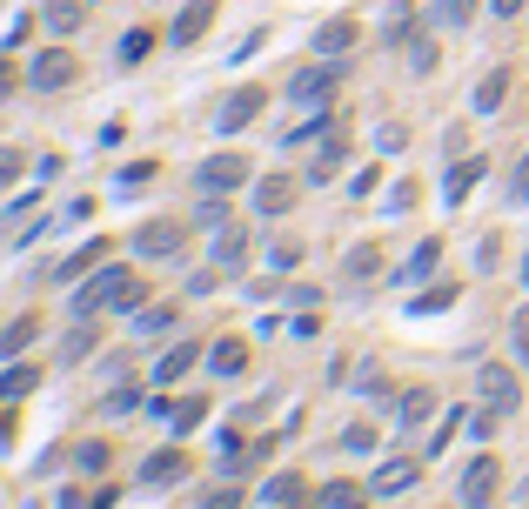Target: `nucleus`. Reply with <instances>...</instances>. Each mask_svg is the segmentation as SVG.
Segmentation results:
<instances>
[{"instance_id": "obj_30", "label": "nucleus", "mask_w": 529, "mask_h": 509, "mask_svg": "<svg viewBox=\"0 0 529 509\" xmlns=\"http://www.w3.org/2000/svg\"><path fill=\"white\" fill-rule=\"evenodd\" d=\"M436 262H442V242H422L416 255H409V268H402V282H416V275H429Z\"/></svg>"}, {"instance_id": "obj_14", "label": "nucleus", "mask_w": 529, "mask_h": 509, "mask_svg": "<svg viewBox=\"0 0 529 509\" xmlns=\"http://www.w3.org/2000/svg\"><path fill=\"white\" fill-rule=\"evenodd\" d=\"M302 496H309V483H302L295 469H282V476H268V483H262V503L268 509H295Z\"/></svg>"}, {"instance_id": "obj_35", "label": "nucleus", "mask_w": 529, "mask_h": 509, "mask_svg": "<svg viewBox=\"0 0 529 509\" xmlns=\"http://www.w3.org/2000/svg\"><path fill=\"white\" fill-rule=\"evenodd\" d=\"M409 67H416V74H429V67H436V41H429V34H422V41H409Z\"/></svg>"}, {"instance_id": "obj_41", "label": "nucleus", "mask_w": 529, "mask_h": 509, "mask_svg": "<svg viewBox=\"0 0 529 509\" xmlns=\"http://www.w3.org/2000/svg\"><path fill=\"white\" fill-rule=\"evenodd\" d=\"M409 27H416V14H409V7H396V14H389V41H409Z\"/></svg>"}, {"instance_id": "obj_20", "label": "nucleus", "mask_w": 529, "mask_h": 509, "mask_svg": "<svg viewBox=\"0 0 529 509\" xmlns=\"http://www.w3.org/2000/svg\"><path fill=\"white\" fill-rule=\"evenodd\" d=\"M195 362H201V349H195V342H181V349H168V355L155 362V382H175V376H188Z\"/></svg>"}, {"instance_id": "obj_9", "label": "nucleus", "mask_w": 529, "mask_h": 509, "mask_svg": "<svg viewBox=\"0 0 529 509\" xmlns=\"http://www.w3.org/2000/svg\"><path fill=\"white\" fill-rule=\"evenodd\" d=\"M134 255H168V262H175L181 255V228L175 222H141L134 228Z\"/></svg>"}, {"instance_id": "obj_29", "label": "nucleus", "mask_w": 529, "mask_h": 509, "mask_svg": "<svg viewBox=\"0 0 529 509\" xmlns=\"http://www.w3.org/2000/svg\"><path fill=\"white\" fill-rule=\"evenodd\" d=\"M503 94H509V74H503V67H496V74H489V81H483V88H476V108H503Z\"/></svg>"}, {"instance_id": "obj_10", "label": "nucleus", "mask_w": 529, "mask_h": 509, "mask_svg": "<svg viewBox=\"0 0 529 509\" xmlns=\"http://www.w3.org/2000/svg\"><path fill=\"white\" fill-rule=\"evenodd\" d=\"M422 483V463H416V456H396V463H382V469H375V496H402V489H416Z\"/></svg>"}, {"instance_id": "obj_32", "label": "nucleus", "mask_w": 529, "mask_h": 509, "mask_svg": "<svg viewBox=\"0 0 529 509\" xmlns=\"http://www.w3.org/2000/svg\"><path fill=\"white\" fill-rule=\"evenodd\" d=\"M509 335H516V362L529 369V302H523L516 315H509Z\"/></svg>"}, {"instance_id": "obj_6", "label": "nucleus", "mask_w": 529, "mask_h": 509, "mask_svg": "<svg viewBox=\"0 0 529 509\" xmlns=\"http://www.w3.org/2000/svg\"><path fill=\"white\" fill-rule=\"evenodd\" d=\"M496 483H503V463H496V456H476L469 476H463V509H483L489 496H496Z\"/></svg>"}, {"instance_id": "obj_3", "label": "nucleus", "mask_w": 529, "mask_h": 509, "mask_svg": "<svg viewBox=\"0 0 529 509\" xmlns=\"http://www.w3.org/2000/svg\"><path fill=\"white\" fill-rule=\"evenodd\" d=\"M248 175H255V168H248V155H235V148H228V155H208L195 168V188H201V195H235Z\"/></svg>"}, {"instance_id": "obj_34", "label": "nucleus", "mask_w": 529, "mask_h": 509, "mask_svg": "<svg viewBox=\"0 0 529 509\" xmlns=\"http://www.w3.org/2000/svg\"><path fill=\"white\" fill-rule=\"evenodd\" d=\"M148 181H155V161H134V168H121V188H128V195H141Z\"/></svg>"}, {"instance_id": "obj_24", "label": "nucleus", "mask_w": 529, "mask_h": 509, "mask_svg": "<svg viewBox=\"0 0 529 509\" xmlns=\"http://www.w3.org/2000/svg\"><path fill=\"white\" fill-rule=\"evenodd\" d=\"M429 409H436V389H422V382H416V389H402V402H396V416L409 422V429H416Z\"/></svg>"}, {"instance_id": "obj_33", "label": "nucleus", "mask_w": 529, "mask_h": 509, "mask_svg": "<svg viewBox=\"0 0 529 509\" xmlns=\"http://www.w3.org/2000/svg\"><path fill=\"white\" fill-rule=\"evenodd\" d=\"M436 14H442L449 27H469V21H476V0H442Z\"/></svg>"}, {"instance_id": "obj_17", "label": "nucleus", "mask_w": 529, "mask_h": 509, "mask_svg": "<svg viewBox=\"0 0 529 509\" xmlns=\"http://www.w3.org/2000/svg\"><path fill=\"white\" fill-rule=\"evenodd\" d=\"M369 496H375V489L349 483V476H335V483L322 489V509H369Z\"/></svg>"}, {"instance_id": "obj_39", "label": "nucleus", "mask_w": 529, "mask_h": 509, "mask_svg": "<svg viewBox=\"0 0 529 509\" xmlns=\"http://www.w3.org/2000/svg\"><path fill=\"white\" fill-rule=\"evenodd\" d=\"M342 449H375V429H369V422H355V429H342Z\"/></svg>"}, {"instance_id": "obj_18", "label": "nucleus", "mask_w": 529, "mask_h": 509, "mask_svg": "<svg viewBox=\"0 0 529 509\" xmlns=\"http://www.w3.org/2000/svg\"><path fill=\"white\" fill-rule=\"evenodd\" d=\"M34 335H41V315H14V322L0 329V362H7V355H21Z\"/></svg>"}, {"instance_id": "obj_44", "label": "nucleus", "mask_w": 529, "mask_h": 509, "mask_svg": "<svg viewBox=\"0 0 529 509\" xmlns=\"http://www.w3.org/2000/svg\"><path fill=\"white\" fill-rule=\"evenodd\" d=\"M14 88H21V67H14V61H7V54H0V101H7V94H14Z\"/></svg>"}, {"instance_id": "obj_36", "label": "nucleus", "mask_w": 529, "mask_h": 509, "mask_svg": "<svg viewBox=\"0 0 529 509\" xmlns=\"http://www.w3.org/2000/svg\"><path fill=\"white\" fill-rule=\"evenodd\" d=\"M148 47H155V34H148V27H134L128 41H121V61H141V54H148Z\"/></svg>"}, {"instance_id": "obj_40", "label": "nucleus", "mask_w": 529, "mask_h": 509, "mask_svg": "<svg viewBox=\"0 0 529 509\" xmlns=\"http://www.w3.org/2000/svg\"><path fill=\"white\" fill-rule=\"evenodd\" d=\"M456 302V288H436V295H416V315H429V309H449Z\"/></svg>"}, {"instance_id": "obj_45", "label": "nucleus", "mask_w": 529, "mask_h": 509, "mask_svg": "<svg viewBox=\"0 0 529 509\" xmlns=\"http://www.w3.org/2000/svg\"><path fill=\"white\" fill-rule=\"evenodd\" d=\"M134 402H141V389H114V396H108V409H114V416H128Z\"/></svg>"}, {"instance_id": "obj_37", "label": "nucleus", "mask_w": 529, "mask_h": 509, "mask_svg": "<svg viewBox=\"0 0 529 509\" xmlns=\"http://www.w3.org/2000/svg\"><path fill=\"white\" fill-rule=\"evenodd\" d=\"M88 349H94V329H74V335H67V349H61V362H81Z\"/></svg>"}, {"instance_id": "obj_22", "label": "nucleus", "mask_w": 529, "mask_h": 509, "mask_svg": "<svg viewBox=\"0 0 529 509\" xmlns=\"http://www.w3.org/2000/svg\"><path fill=\"white\" fill-rule=\"evenodd\" d=\"M34 389H41V369H7V376H0V402H21V396H34Z\"/></svg>"}, {"instance_id": "obj_48", "label": "nucleus", "mask_w": 529, "mask_h": 509, "mask_svg": "<svg viewBox=\"0 0 529 509\" xmlns=\"http://www.w3.org/2000/svg\"><path fill=\"white\" fill-rule=\"evenodd\" d=\"M516 201H529V155L516 161Z\"/></svg>"}, {"instance_id": "obj_31", "label": "nucleus", "mask_w": 529, "mask_h": 509, "mask_svg": "<svg viewBox=\"0 0 529 509\" xmlns=\"http://www.w3.org/2000/svg\"><path fill=\"white\" fill-rule=\"evenodd\" d=\"M74 463L88 469V476H101V469H108V443H101V436H94V443H81V449H74Z\"/></svg>"}, {"instance_id": "obj_5", "label": "nucleus", "mask_w": 529, "mask_h": 509, "mask_svg": "<svg viewBox=\"0 0 529 509\" xmlns=\"http://www.w3.org/2000/svg\"><path fill=\"white\" fill-rule=\"evenodd\" d=\"M208 262H215L221 275H242V268H248V228L228 222V228L215 235V242H208Z\"/></svg>"}, {"instance_id": "obj_26", "label": "nucleus", "mask_w": 529, "mask_h": 509, "mask_svg": "<svg viewBox=\"0 0 529 509\" xmlns=\"http://www.w3.org/2000/svg\"><path fill=\"white\" fill-rule=\"evenodd\" d=\"M355 275V282H362V275H375V268H382V242H362V248H349V262H342Z\"/></svg>"}, {"instance_id": "obj_11", "label": "nucleus", "mask_w": 529, "mask_h": 509, "mask_svg": "<svg viewBox=\"0 0 529 509\" xmlns=\"http://www.w3.org/2000/svg\"><path fill=\"white\" fill-rule=\"evenodd\" d=\"M516 402H523L516 376H509V369H483V409H496V416H516Z\"/></svg>"}, {"instance_id": "obj_19", "label": "nucleus", "mask_w": 529, "mask_h": 509, "mask_svg": "<svg viewBox=\"0 0 529 509\" xmlns=\"http://www.w3.org/2000/svg\"><path fill=\"white\" fill-rule=\"evenodd\" d=\"M483 168H489L483 155H463V161H456V168H449V188H442V195H449V201H463L469 188H476V181H483Z\"/></svg>"}, {"instance_id": "obj_7", "label": "nucleus", "mask_w": 529, "mask_h": 509, "mask_svg": "<svg viewBox=\"0 0 529 509\" xmlns=\"http://www.w3.org/2000/svg\"><path fill=\"white\" fill-rule=\"evenodd\" d=\"M108 248H114V242H108V235H94V242H88V248H74V255H67V262H54V282H61V288H67V282H81V275H94V268L108 262Z\"/></svg>"}, {"instance_id": "obj_46", "label": "nucleus", "mask_w": 529, "mask_h": 509, "mask_svg": "<svg viewBox=\"0 0 529 509\" xmlns=\"http://www.w3.org/2000/svg\"><path fill=\"white\" fill-rule=\"evenodd\" d=\"M523 7H529V0H489V14H496V21H516Z\"/></svg>"}, {"instance_id": "obj_2", "label": "nucleus", "mask_w": 529, "mask_h": 509, "mask_svg": "<svg viewBox=\"0 0 529 509\" xmlns=\"http://www.w3.org/2000/svg\"><path fill=\"white\" fill-rule=\"evenodd\" d=\"M74 74H81V61H74L67 47H41V54L27 61V88L61 94V88H74Z\"/></svg>"}, {"instance_id": "obj_21", "label": "nucleus", "mask_w": 529, "mask_h": 509, "mask_svg": "<svg viewBox=\"0 0 529 509\" xmlns=\"http://www.w3.org/2000/svg\"><path fill=\"white\" fill-rule=\"evenodd\" d=\"M208 369H215V376H242L248 349H242V342H215V349H208Z\"/></svg>"}, {"instance_id": "obj_43", "label": "nucleus", "mask_w": 529, "mask_h": 509, "mask_svg": "<svg viewBox=\"0 0 529 509\" xmlns=\"http://www.w3.org/2000/svg\"><path fill=\"white\" fill-rule=\"evenodd\" d=\"M295 262H302V248H295V242H282V248H268V268H295Z\"/></svg>"}, {"instance_id": "obj_28", "label": "nucleus", "mask_w": 529, "mask_h": 509, "mask_svg": "<svg viewBox=\"0 0 529 509\" xmlns=\"http://www.w3.org/2000/svg\"><path fill=\"white\" fill-rule=\"evenodd\" d=\"M47 27H54V34H74V27H81V0H54V7H47Z\"/></svg>"}, {"instance_id": "obj_15", "label": "nucleus", "mask_w": 529, "mask_h": 509, "mask_svg": "<svg viewBox=\"0 0 529 509\" xmlns=\"http://www.w3.org/2000/svg\"><path fill=\"white\" fill-rule=\"evenodd\" d=\"M155 416L168 422L175 436H188V429H195V422L208 416V402H201V396H188V402H155Z\"/></svg>"}, {"instance_id": "obj_42", "label": "nucleus", "mask_w": 529, "mask_h": 509, "mask_svg": "<svg viewBox=\"0 0 529 509\" xmlns=\"http://www.w3.org/2000/svg\"><path fill=\"white\" fill-rule=\"evenodd\" d=\"M168 322H175V309H161V302H148V309H141V329H168Z\"/></svg>"}, {"instance_id": "obj_4", "label": "nucleus", "mask_w": 529, "mask_h": 509, "mask_svg": "<svg viewBox=\"0 0 529 509\" xmlns=\"http://www.w3.org/2000/svg\"><path fill=\"white\" fill-rule=\"evenodd\" d=\"M262 108H268V88H255V81H248V88H235V94L215 108V128H221V134H242Z\"/></svg>"}, {"instance_id": "obj_12", "label": "nucleus", "mask_w": 529, "mask_h": 509, "mask_svg": "<svg viewBox=\"0 0 529 509\" xmlns=\"http://www.w3.org/2000/svg\"><path fill=\"white\" fill-rule=\"evenodd\" d=\"M335 81H342V67H302V74H295V81H288V94H295V101H322V94H335Z\"/></svg>"}, {"instance_id": "obj_27", "label": "nucleus", "mask_w": 529, "mask_h": 509, "mask_svg": "<svg viewBox=\"0 0 529 509\" xmlns=\"http://www.w3.org/2000/svg\"><path fill=\"white\" fill-rule=\"evenodd\" d=\"M456 429H463V409H449V416H442V422H436V436H429V449H422V456H429V463H436L442 449L456 443Z\"/></svg>"}, {"instance_id": "obj_13", "label": "nucleus", "mask_w": 529, "mask_h": 509, "mask_svg": "<svg viewBox=\"0 0 529 509\" xmlns=\"http://www.w3.org/2000/svg\"><path fill=\"white\" fill-rule=\"evenodd\" d=\"M355 34H362V27H355L349 14H342V21H329V27H315V54H329V61H342V54L355 47Z\"/></svg>"}, {"instance_id": "obj_49", "label": "nucleus", "mask_w": 529, "mask_h": 509, "mask_svg": "<svg viewBox=\"0 0 529 509\" xmlns=\"http://www.w3.org/2000/svg\"><path fill=\"white\" fill-rule=\"evenodd\" d=\"M523 288H529V255H523Z\"/></svg>"}, {"instance_id": "obj_25", "label": "nucleus", "mask_w": 529, "mask_h": 509, "mask_svg": "<svg viewBox=\"0 0 529 509\" xmlns=\"http://www.w3.org/2000/svg\"><path fill=\"white\" fill-rule=\"evenodd\" d=\"M342 161H349V141H342V134H329V141H322V155H315V175L309 181H329Z\"/></svg>"}, {"instance_id": "obj_47", "label": "nucleus", "mask_w": 529, "mask_h": 509, "mask_svg": "<svg viewBox=\"0 0 529 509\" xmlns=\"http://www.w3.org/2000/svg\"><path fill=\"white\" fill-rule=\"evenodd\" d=\"M201 509H242V496H235V489H215V496H208Z\"/></svg>"}, {"instance_id": "obj_23", "label": "nucleus", "mask_w": 529, "mask_h": 509, "mask_svg": "<svg viewBox=\"0 0 529 509\" xmlns=\"http://www.w3.org/2000/svg\"><path fill=\"white\" fill-rule=\"evenodd\" d=\"M141 476H148V483H181V476H188V456H181V449H168V456H148V469H141Z\"/></svg>"}, {"instance_id": "obj_16", "label": "nucleus", "mask_w": 529, "mask_h": 509, "mask_svg": "<svg viewBox=\"0 0 529 509\" xmlns=\"http://www.w3.org/2000/svg\"><path fill=\"white\" fill-rule=\"evenodd\" d=\"M255 208H262V215H288V208H295V181L288 175L262 181V188H255Z\"/></svg>"}, {"instance_id": "obj_38", "label": "nucleus", "mask_w": 529, "mask_h": 509, "mask_svg": "<svg viewBox=\"0 0 529 509\" xmlns=\"http://www.w3.org/2000/svg\"><path fill=\"white\" fill-rule=\"evenodd\" d=\"M21 168H27L21 148H0V188H7V181H21Z\"/></svg>"}, {"instance_id": "obj_1", "label": "nucleus", "mask_w": 529, "mask_h": 509, "mask_svg": "<svg viewBox=\"0 0 529 509\" xmlns=\"http://www.w3.org/2000/svg\"><path fill=\"white\" fill-rule=\"evenodd\" d=\"M141 302H148V282H141V275H134V268H121V262H101L88 275V288H81V295H74V315H101V309H141Z\"/></svg>"}, {"instance_id": "obj_8", "label": "nucleus", "mask_w": 529, "mask_h": 509, "mask_svg": "<svg viewBox=\"0 0 529 509\" xmlns=\"http://www.w3.org/2000/svg\"><path fill=\"white\" fill-rule=\"evenodd\" d=\"M215 7H221V0H188V7L175 14V27H168V41H175V47L201 41V34H208V21H215Z\"/></svg>"}]
</instances>
